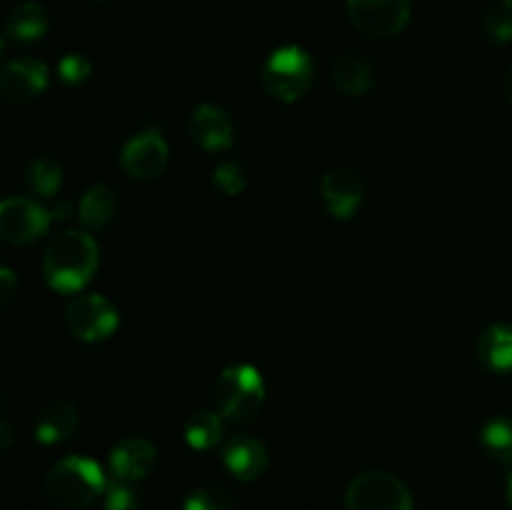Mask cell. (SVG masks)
<instances>
[{
	"label": "cell",
	"mask_w": 512,
	"mask_h": 510,
	"mask_svg": "<svg viewBox=\"0 0 512 510\" xmlns=\"http://www.w3.org/2000/svg\"><path fill=\"white\" fill-rule=\"evenodd\" d=\"M90 73H93V65L80 53H68L58 63V75L65 85H83L90 78Z\"/></svg>",
	"instance_id": "obj_27"
},
{
	"label": "cell",
	"mask_w": 512,
	"mask_h": 510,
	"mask_svg": "<svg viewBox=\"0 0 512 510\" xmlns=\"http://www.w3.org/2000/svg\"><path fill=\"white\" fill-rule=\"evenodd\" d=\"M190 135L203 150H228L233 145V120L218 105H200L190 115Z\"/></svg>",
	"instance_id": "obj_13"
},
{
	"label": "cell",
	"mask_w": 512,
	"mask_h": 510,
	"mask_svg": "<svg viewBox=\"0 0 512 510\" xmlns=\"http://www.w3.org/2000/svg\"><path fill=\"white\" fill-rule=\"evenodd\" d=\"M503 88H505V98H508V100H510V105H512V68L508 70V73H505Z\"/></svg>",
	"instance_id": "obj_31"
},
{
	"label": "cell",
	"mask_w": 512,
	"mask_h": 510,
	"mask_svg": "<svg viewBox=\"0 0 512 510\" xmlns=\"http://www.w3.org/2000/svg\"><path fill=\"white\" fill-rule=\"evenodd\" d=\"M480 445L498 463L512 468V418H493L480 430Z\"/></svg>",
	"instance_id": "obj_21"
},
{
	"label": "cell",
	"mask_w": 512,
	"mask_h": 510,
	"mask_svg": "<svg viewBox=\"0 0 512 510\" xmlns=\"http://www.w3.org/2000/svg\"><path fill=\"white\" fill-rule=\"evenodd\" d=\"M313 85V60L300 45H283L263 65V88L280 103H295Z\"/></svg>",
	"instance_id": "obj_4"
},
{
	"label": "cell",
	"mask_w": 512,
	"mask_h": 510,
	"mask_svg": "<svg viewBox=\"0 0 512 510\" xmlns=\"http://www.w3.org/2000/svg\"><path fill=\"white\" fill-rule=\"evenodd\" d=\"M348 510H413V498L403 480L383 470H368L350 480L345 490Z\"/></svg>",
	"instance_id": "obj_5"
},
{
	"label": "cell",
	"mask_w": 512,
	"mask_h": 510,
	"mask_svg": "<svg viewBox=\"0 0 512 510\" xmlns=\"http://www.w3.org/2000/svg\"><path fill=\"white\" fill-rule=\"evenodd\" d=\"M233 495L220 485H200L188 495L183 510H233Z\"/></svg>",
	"instance_id": "obj_24"
},
{
	"label": "cell",
	"mask_w": 512,
	"mask_h": 510,
	"mask_svg": "<svg viewBox=\"0 0 512 510\" xmlns=\"http://www.w3.org/2000/svg\"><path fill=\"white\" fill-rule=\"evenodd\" d=\"M98 270V243L85 230H63L43 255L45 283L58 293H78Z\"/></svg>",
	"instance_id": "obj_1"
},
{
	"label": "cell",
	"mask_w": 512,
	"mask_h": 510,
	"mask_svg": "<svg viewBox=\"0 0 512 510\" xmlns=\"http://www.w3.org/2000/svg\"><path fill=\"white\" fill-rule=\"evenodd\" d=\"M155 460H158L155 445L148 438H125L110 453V470H113L115 480L138 483V480L148 478L150 470L155 468Z\"/></svg>",
	"instance_id": "obj_12"
},
{
	"label": "cell",
	"mask_w": 512,
	"mask_h": 510,
	"mask_svg": "<svg viewBox=\"0 0 512 510\" xmlns=\"http://www.w3.org/2000/svg\"><path fill=\"white\" fill-rule=\"evenodd\" d=\"M168 158L170 150L163 135L150 130V133H138L125 143L123 153H120V168L135 180H153L163 173Z\"/></svg>",
	"instance_id": "obj_10"
},
{
	"label": "cell",
	"mask_w": 512,
	"mask_h": 510,
	"mask_svg": "<svg viewBox=\"0 0 512 510\" xmlns=\"http://www.w3.org/2000/svg\"><path fill=\"white\" fill-rule=\"evenodd\" d=\"M5 33L15 43H35L48 33V13L40 3H20L5 20Z\"/></svg>",
	"instance_id": "obj_17"
},
{
	"label": "cell",
	"mask_w": 512,
	"mask_h": 510,
	"mask_svg": "<svg viewBox=\"0 0 512 510\" xmlns=\"http://www.w3.org/2000/svg\"><path fill=\"white\" fill-rule=\"evenodd\" d=\"M50 210L30 198L0 200V238L15 245H28L43 238L50 228Z\"/></svg>",
	"instance_id": "obj_8"
},
{
	"label": "cell",
	"mask_w": 512,
	"mask_h": 510,
	"mask_svg": "<svg viewBox=\"0 0 512 510\" xmlns=\"http://www.w3.org/2000/svg\"><path fill=\"white\" fill-rule=\"evenodd\" d=\"M48 65L35 58L10 60L0 70V98L13 105H28L48 88Z\"/></svg>",
	"instance_id": "obj_9"
},
{
	"label": "cell",
	"mask_w": 512,
	"mask_h": 510,
	"mask_svg": "<svg viewBox=\"0 0 512 510\" xmlns=\"http://www.w3.org/2000/svg\"><path fill=\"white\" fill-rule=\"evenodd\" d=\"M223 438V418L213 410H198L185 423V440L195 450H213Z\"/></svg>",
	"instance_id": "obj_20"
},
{
	"label": "cell",
	"mask_w": 512,
	"mask_h": 510,
	"mask_svg": "<svg viewBox=\"0 0 512 510\" xmlns=\"http://www.w3.org/2000/svg\"><path fill=\"white\" fill-rule=\"evenodd\" d=\"M3 43H5V40H3V33H0V55H3Z\"/></svg>",
	"instance_id": "obj_33"
},
{
	"label": "cell",
	"mask_w": 512,
	"mask_h": 510,
	"mask_svg": "<svg viewBox=\"0 0 512 510\" xmlns=\"http://www.w3.org/2000/svg\"><path fill=\"white\" fill-rule=\"evenodd\" d=\"M25 183H28L30 193L38 198H53L63 185V170L55 160L35 158L25 168Z\"/></svg>",
	"instance_id": "obj_22"
},
{
	"label": "cell",
	"mask_w": 512,
	"mask_h": 510,
	"mask_svg": "<svg viewBox=\"0 0 512 510\" xmlns=\"http://www.w3.org/2000/svg\"><path fill=\"white\" fill-rule=\"evenodd\" d=\"M18 293V280H15V273L10 268H3L0 265V308L10 303Z\"/></svg>",
	"instance_id": "obj_28"
},
{
	"label": "cell",
	"mask_w": 512,
	"mask_h": 510,
	"mask_svg": "<svg viewBox=\"0 0 512 510\" xmlns=\"http://www.w3.org/2000/svg\"><path fill=\"white\" fill-rule=\"evenodd\" d=\"M483 30L493 43L512 40V0H493L483 15Z\"/></svg>",
	"instance_id": "obj_23"
},
{
	"label": "cell",
	"mask_w": 512,
	"mask_h": 510,
	"mask_svg": "<svg viewBox=\"0 0 512 510\" xmlns=\"http://www.w3.org/2000/svg\"><path fill=\"white\" fill-rule=\"evenodd\" d=\"M103 510H140L138 493L130 488V483L115 480V483L105 485Z\"/></svg>",
	"instance_id": "obj_26"
},
{
	"label": "cell",
	"mask_w": 512,
	"mask_h": 510,
	"mask_svg": "<svg viewBox=\"0 0 512 510\" xmlns=\"http://www.w3.org/2000/svg\"><path fill=\"white\" fill-rule=\"evenodd\" d=\"M505 495H508V505H510V510H512V473H510V478H508V490H505Z\"/></svg>",
	"instance_id": "obj_32"
},
{
	"label": "cell",
	"mask_w": 512,
	"mask_h": 510,
	"mask_svg": "<svg viewBox=\"0 0 512 510\" xmlns=\"http://www.w3.org/2000/svg\"><path fill=\"white\" fill-rule=\"evenodd\" d=\"M118 323L120 318L115 305L98 293L80 295V298L70 300V305L65 308V325L75 338L85 340V343L108 340Z\"/></svg>",
	"instance_id": "obj_6"
},
{
	"label": "cell",
	"mask_w": 512,
	"mask_h": 510,
	"mask_svg": "<svg viewBox=\"0 0 512 510\" xmlns=\"http://www.w3.org/2000/svg\"><path fill=\"white\" fill-rule=\"evenodd\" d=\"M363 180L350 168H333L320 180V198L333 218H350L363 203Z\"/></svg>",
	"instance_id": "obj_11"
},
{
	"label": "cell",
	"mask_w": 512,
	"mask_h": 510,
	"mask_svg": "<svg viewBox=\"0 0 512 510\" xmlns=\"http://www.w3.org/2000/svg\"><path fill=\"white\" fill-rule=\"evenodd\" d=\"M478 360L490 373H512V325L495 323L480 335Z\"/></svg>",
	"instance_id": "obj_16"
},
{
	"label": "cell",
	"mask_w": 512,
	"mask_h": 510,
	"mask_svg": "<svg viewBox=\"0 0 512 510\" xmlns=\"http://www.w3.org/2000/svg\"><path fill=\"white\" fill-rule=\"evenodd\" d=\"M333 80L345 95H368L373 90V68L363 58L343 55L333 68Z\"/></svg>",
	"instance_id": "obj_19"
},
{
	"label": "cell",
	"mask_w": 512,
	"mask_h": 510,
	"mask_svg": "<svg viewBox=\"0 0 512 510\" xmlns=\"http://www.w3.org/2000/svg\"><path fill=\"white\" fill-rule=\"evenodd\" d=\"M13 445V428L10 423L0 420V450H8Z\"/></svg>",
	"instance_id": "obj_29"
},
{
	"label": "cell",
	"mask_w": 512,
	"mask_h": 510,
	"mask_svg": "<svg viewBox=\"0 0 512 510\" xmlns=\"http://www.w3.org/2000/svg\"><path fill=\"white\" fill-rule=\"evenodd\" d=\"M115 210H118V198H115L113 188L110 185H93L80 200L78 218L83 228L100 230L113 220Z\"/></svg>",
	"instance_id": "obj_18"
},
{
	"label": "cell",
	"mask_w": 512,
	"mask_h": 510,
	"mask_svg": "<svg viewBox=\"0 0 512 510\" xmlns=\"http://www.w3.org/2000/svg\"><path fill=\"white\" fill-rule=\"evenodd\" d=\"M350 23L368 38H393L410 20V0H345Z\"/></svg>",
	"instance_id": "obj_7"
},
{
	"label": "cell",
	"mask_w": 512,
	"mask_h": 510,
	"mask_svg": "<svg viewBox=\"0 0 512 510\" xmlns=\"http://www.w3.org/2000/svg\"><path fill=\"white\" fill-rule=\"evenodd\" d=\"M215 403L223 418L250 423L265 403V383L258 368L248 363L230 365L215 383Z\"/></svg>",
	"instance_id": "obj_3"
},
{
	"label": "cell",
	"mask_w": 512,
	"mask_h": 510,
	"mask_svg": "<svg viewBox=\"0 0 512 510\" xmlns=\"http://www.w3.org/2000/svg\"><path fill=\"white\" fill-rule=\"evenodd\" d=\"M223 463L238 480H255L268 470V448L250 435H235L225 443Z\"/></svg>",
	"instance_id": "obj_14"
},
{
	"label": "cell",
	"mask_w": 512,
	"mask_h": 510,
	"mask_svg": "<svg viewBox=\"0 0 512 510\" xmlns=\"http://www.w3.org/2000/svg\"><path fill=\"white\" fill-rule=\"evenodd\" d=\"M78 428V408L70 400H53L40 410L35 420V440L43 445H58Z\"/></svg>",
	"instance_id": "obj_15"
},
{
	"label": "cell",
	"mask_w": 512,
	"mask_h": 510,
	"mask_svg": "<svg viewBox=\"0 0 512 510\" xmlns=\"http://www.w3.org/2000/svg\"><path fill=\"white\" fill-rule=\"evenodd\" d=\"M213 183L220 193L228 195V198H235V195H240L248 188V175H245L243 165L223 163L213 170Z\"/></svg>",
	"instance_id": "obj_25"
},
{
	"label": "cell",
	"mask_w": 512,
	"mask_h": 510,
	"mask_svg": "<svg viewBox=\"0 0 512 510\" xmlns=\"http://www.w3.org/2000/svg\"><path fill=\"white\" fill-rule=\"evenodd\" d=\"M105 493V475L95 460L70 455L45 478V498L55 510H88Z\"/></svg>",
	"instance_id": "obj_2"
},
{
	"label": "cell",
	"mask_w": 512,
	"mask_h": 510,
	"mask_svg": "<svg viewBox=\"0 0 512 510\" xmlns=\"http://www.w3.org/2000/svg\"><path fill=\"white\" fill-rule=\"evenodd\" d=\"M50 215L58 220H68L70 218V203H65V200H60L58 205H55L53 210H50Z\"/></svg>",
	"instance_id": "obj_30"
}]
</instances>
